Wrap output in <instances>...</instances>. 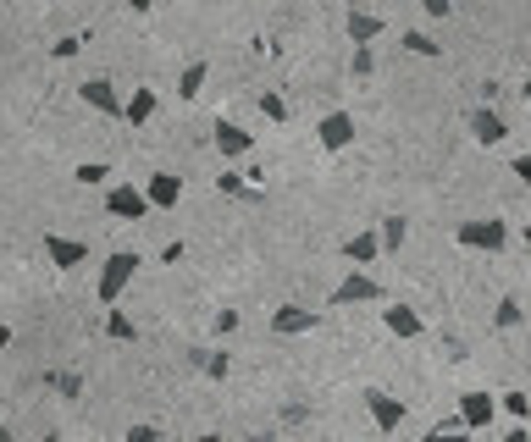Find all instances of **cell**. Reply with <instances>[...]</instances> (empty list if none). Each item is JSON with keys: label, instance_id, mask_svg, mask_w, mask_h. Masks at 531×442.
Listing matches in <instances>:
<instances>
[{"label": "cell", "instance_id": "obj_20", "mask_svg": "<svg viewBox=\"0 0 531 442\" xmlns=\"http://www.w3.org/2000/svg\"><path fill=\"white\" fill-rule=\"evenodd\" d=\"M105 337L111 343H133V337H139V326L127 321V310H105Z\"/></svg>", "mask_w": 531, "mask_h": 442}, {"label": "cell", "instance_id": "obj_10", "mask_svg": "<svg viewBox=\"0 0 531 442\" xmlns=\"http://www.w3.org/2000/svg\"><path fill=\"white\" fill-rule=\"evenodd\" d=\"M493 415H498V398H487V393H459V426L465 431L493 426Z\"/></svg>", "mask_w": 531, "mask_h": 442}, {"label": "cell", "instance_id": "obj_23", "mask_svg": "<svg viewBox=\"0 0 531 442\" xmlns=\"http://www.w3.org/2000/svg\"><path fill=\"white\" fill-rule=\"evenodd\" d=\"M260 116H266V122H288V100L266 89V95H260Z\"/></svg>", "mask_w": 531, "mask_h": 442}, {"label": "cell", "instance_id": "obj_14", "mask_svg": "<svg viewBox=\"0 0 531 442\" xmlns=\"http://www.w3.org/2000/svg\"><path fill=\"white\" fill-rule=\"evenodd\" d=\"M272 332H277V337H299V332H316V310H305V305H283V310L272 316Z\"/></svg>", "mask_w": 531, "mask_h": 442}, {"label": "cell", "instance_id": "obj_11", "mask_svg": "<svg viewBox=\"0 0 531 442\" xmlns=\"http://www.w3.org/2000/svg\"><path fill=\"white\" fill-rule=\"evenodd\" d=\"M145 199H150V210H177V199H183V177H172V172H150Z\"/></svg>", "mask_w": 531, "mask_h": 442}, {"label": "cell", "instance_id": "obj_31", "mask_svg": "<svg viewBox=\"0 0 531 442\" xmlns=\"http://www.w3.org/2000/svg\"><path fill=\"white\" fill-rule=\"evenodd\" d=\"M216 188H222V194H238V199H244V194H249V188H244V177H238V172H222V177H216Z\"/></svg>", "mask_w": 531, "mask_h": 442}, {"label": "cell", "instance_id": "obj_33", "mask_svg": "<svg viewBox=\"0 0 531 442\" xmlns=\"http://www.w3.org/2000/svg\"><path fill=\"white\" fill-rule=\"evenodd\" d=\"M216 332H222V337L238 332V310H216Z\"/></svg>", "mask_w": 531, "mask_h": 442}, {"label": "cell", "instance_id": "obj_16", "mask_svg": "<svg viewBox=\"0 0 531 442\" xmlns=\"http://www.w3.org/2000/svg\"><path fill=\"white\" fill-rule=\"evenodd\" d=\"M155 105H161V100H155V89H133V95H127V111H122V122L145 127V122L155 116Z\"/></svg>", "mask_w": 531, "mask_h": 442}, {"label": "cell", "instance_id": "obj_27", "mask_svg": "<svg viewBox=\"0 0 531 442\" xmlns=\"http://www.w3.org/2000/svg\"><path fill=\"white\" fill-rule=\"evenodd\" d=\"M78 45H84L78 34H66V39H55V45H50V55H55V61H73V55H78Z\"/></svg>", "mask_w": 531, "mask_h": 442}, {"label": "cell", "instance_id": "obj_26", "mask_svg": "<svg viewBox=\"0 0 531 442\" xmlns=\"http://www.w3.org/2000/svg\"><path fill=\"white\" fill-rule=\"evenodd\" d=\"M73 177H78L84 188H95V183H105V177H111V166H105V161H84V166H78Z\"/></svg>", "mask_w": 531, "mask_h": 442}, {"label": "cell", "instance_id": "obj_41", "mask_svg": "<svg viewBox=\"0 0 531 442\" xmlns=\"http://www.w3.org/2000/svg\"><path fill=\"white\" fill-rule=\"evenodd\" d=\"M520 95H526V100H531V78H526V84H520Z\"/></svg>", "mask_w": 531, "mask_h": 442}, {"label": "cell", "instance_id": "obj_1", "mask_svg": "<svg viewBox=\"0 0 531 442\" xmlns=\"http://www.w3.org/2000/svg\"><path fill=\"white\" fill-rule=\"evenodd\" d=\"M145 260L133 255V249H116V255H105V266H100V282H95V293H100V305H116L122 293H127V282H133V271H139Z\"/></svg>", "mask_w": 531, "mask_h": 442}, {"label": "cell", "instance_id": "obj_32", "mask_svg": "<svg viewBox=\"0 0 531 442\" xmlns=\"http://www.w3.org/2000/svg\"><path fill=\"white\" fill-rule=\"evenodd\" d=\"M371 66H376V55L371 50H355V78H371Z\"/></svg>", "mask_w": 531, "mask_h": 442}, {"label": "cell", "instance_id": "obj_4", "mask_svg": "<svg viewBox=\"0 0 531 442\" xmlns=\"http://www.w3.org/2000/svg\"><path fill=\"white\" fill-rule=\"evenodd\" d=\"M376 299H382V282L366 276V271H349L338 287H332V305H338V310L344 305H376Z\"/></svg>", "mask_w": 531, "mask_h": 442}, {"label": "cell", "instance_id": "obj_12", "mask_svg": "<svg viewBox=\"0 0 531 442\" xmlns=\"http://www.w3.org/2000/svg\"><path fill=\"white\" fill-rule=\"evenodd\" d=\"M216 150H222V161H238V156L255 150V133L238 127V122H216Z\"/></svg>", "mask_w": 531, "mask_h": 442}, {"label": "cell", "instance_id": "obj_3", "mask_svg": "<svg viewBox=\"0 0 531 442\" xmlns=\"http://www.w3.org/2000/svg\"><path fill=\"white\" fill-rule=\"evenodd\" d=\"M316 138H321L326 156H344L349 144H355V116H349V111H326L321 127H316Z\"/></svg>", "mask_w": 531, "mask_h": 442}, {"label": "cell", "instance_id": "obj_18", "mask_svg": "<svg viewBox=\"0 0 531 442\" xmlns=\"http://www.w3.org/2000/svg\"><path fill=\"white\" fill-rule=\"evenodd\" d=\"M205 78H211V61H188V66L177 72V95H183V100H194L199 89H205Z\"/></svg>", "mask_w": 531, "mask_h": 442}, {"label": "cell", "instance_id": "obj_28", "mask_svg": "<svg viewBox=\"0 0 531 442\" xmlns=\"http://www.w3.org/2000/svg\"><path fill=\"white\" fill-rule=\"evenodd\" d=\"M426 442H471V437H465L459 426H432V431H426Z\"/></svg>", "mask_w": 531, "mask_h": 442}, {"label": "cell", "instance_id": "obj_2", "mask_svg": "<svg viewBox=\"0 0 531 442\" xmlns=\"http://www.w3.org/2000/svg\"><path fill=\"white\" fill-rule=\"evenodd\" d=\"M459 249H487V255H498L504 244H509V227L504 221H493V216H482V221H459Z\"/></svg>", "mask_w": 531, "mask_h": 442}, {"label": "cell", "instance_id": "obj_8", "mask_svg": "<svg viewBox=\"0 0 531 442\" xmlns=\"http://www.w3.org/2000/svg\"><path fill=\"white\" fill-rule=\"evenodd\" d=\"M78 95H84V105H89V111H100V116H122V111H127V100L116 95V84H111V78H89Z\"/></svg>", "mask_w": 531, "mask_h": 442}, {"label": "cell", "instance_id": "obj_30", "mask_svg": "<svg viewBox=\"0 0 531 442\" xmlns=\"http://www.w3.org/2000/svg\"><path fill=\"white\" fill-rule=\"evenodd\" d=\"M122 442H161V426H127Z\"/></svg>", "mask_w": 531, "mask_h": 442}, {"label": "cell", "instance_id": "obj_7", "mask_svg": "<svg viewBox=\"0 0 531 442\" xmlns=\"http://www.w3.org/2000/svg\"><path fill=\"white\" fill-rule=\"evenodd\" d=\"M366 409H371V420H376V431H382V437H393L398 426H405V404H398L393 393H382V387H371V393H366Z\"/></svg>", "mask_w": 531, "mask_h": 442}, {"label": "cell", "instance_id": "obj_43", "mask_svg": "<svg viewBox=\"0 0 531 442\" xmlns=\"http://www.w3.org/2000/svg\"><path fill=\"white\" fill-rule=\"evenodd\" d=\"M244 442H272V437H244Z\"/></svg>", "mask_w": 531, "mask_h": 442}, {"label": "cell", "instance_id": "obj_36", "mask_svg": "<svg viewBox=\"0 0 531 442\" xmlns=\"http://www.w3.org/2000/svg\"><path fill=\"white\" fill-rule=\"evenodd\" d=\"M515 177H520V183H531V156H515Z\"/></svg>", "mask_w": 531, "mask_h": 442}, {"label": "cell", "instance_id": "obj_42", "mask_svg": "<svg viewBox=\"0 0 531 442\" xmlns=\"http://www.w3.org/2000/svg\"><path fill=\"white\" fill-rule=\"evenodd\" d=\"M0 442H12V431H6V426H0Z\"/></svg>", "mask_w": 531, "mask_h": 442}, {"label": "cell", "instance_id": "obj_9", "mask_svg": "<svg viewBox=\"0 0 531 442\" xmlns=\"http://www.w3.org/2000/svg\"><path fill=\"white\" fill-rule=\"evenodd\" d=\"M465 127H471L476 144H504V138H509V122H504L493 105H476L471 116H465Z\"/></svg>", "mask_w": 531, "mask_h": 442}, {"label": "cell", "instance_id": "obj_40", "mask_svg": "<svg viewBox=\"0 0 531 442\" xmlns=\"http://www.w3.org/2000/svg\"><path fill=\"white\" fill-rule=\"evenodd\" d=\"M520 244H526V249H531V227H526V233H520Z\"/></svg>", "mask_w": 531, "mask_h": 442}, {"label": "cell", "instance_id": "obj_21", "mask_svg": "<svg viewBox=\"0 0 531 442\" xmlns=\"http://www.w3.org/2000/svg\"><path fill=\"white\" fill-rule=\"evenodd\" d=\"M520 316H526V310H520L515 293H509V299H498V310H493V321H498L504 332H515V326H520Z\"/></svg>", "mask_w": 531, "mask_h": 442}, {"label": "cell", "instance_id": "obj_38", "mask_svg": "<svg viewBox=\"0 0 531 442\" xmlns=\"http://www.w3.org/2000/svg\"><path fill=\"white\" fill-rule=\"evenodd\" d=\"M504 442H531V431H509V437H504Z\"/></svg>", "mask_w": 531, "mask_h": 442}, {"label": "cell", "instance_id": "obj_15", "mask_svg": "<svg viewBox=\"0 0 531 442\" xmlns=\"http://www.w3.org/2000/svg\"><path fill=\"white\" fill-rule=\"evenodd\" d=\"M344 28H349V39H355V50H371V39H376V34H382L387 23H382L376 12H349V23H344Z\"/></svg>", "mask_w": 531, "mask_h": 442}, {"label": "cell", "instance_id": "obj_29", "mask_svg": "<svg viewBox=\"0 0 531 442\" xmlns=\"http://www.w3.org/2000/svg\"><path fill=\"white\" fill-rule=\"evenodd\" d=\"M504 409H509L515 420H526V415H531V398H526V393H504Z\"/></svg>", "mask_w": 531, "mask_h": 442}, {"label": "cell", "instance_id": "obj_17", "mask_svg": "<svg viewBox=\"0 0 531 442\" xmlns=\"http://www.w3.org/2000/svg\"><path fill=\"white\" fill-rule=\"evenodd\" d=\"M376 255H382V233H355L344 244V260H355V266H371Z\"/></svg>", "mask_w": 531, "mask_h": 442}, {"label": "cell", "instance_id": "obj_6", "mask_svg": "<svg viewBox=\"0 0 531 442\" xmlns=\"http://www.w3.org/2000/svg\"><path fill=\"white\" fill-rule=\"evenodd\" d=\"M45 260H50L55 271H78V266H89V244L61 238V233H45Z\"/></svg>", "mask_w": 531, "mask_h": 442}, {"label": "cell", "instance_id": "obj_19", "mask_svg": "<svg viewBox=\"0 0 531 442\" xmlns=\"http://www.w3.org/2000/svg\"><path fill=\"white\" fill-rule=\"evenodd\" d=\"M188 359H194V365H199V371H205L211 382H227V371H233V359H227V354H216V348H194Z\"/></svg>", "mask_w": 531, "mask_h": 442}, {"label": "cell", "instance_id": "obj_37", "mask_svg": "<svg viewBox=\"0 0 531 442\" xmlns=\"http://www.w3.org/2000/svg\"><path fill=\"white\" fill-rule=\"evenodd\" d=\"M0 348H12V326L6 321H0Z\"/></svg>", "mask_w": 531, "mask_h": 442}, {"label": "cell", "instance_id": "obj_25", "mask_svg": "<svg viewBox=\"0 0 531 442\" xmlns=\"http://www.w3.org/2000/svg\"><path fill=\"white\" fill-rule=\"evenodd\" d=\"M405 238H410V227H405L398 216H387V221H382V249H398Z\"/></svg>", "mask_w": 531, "mask_h": 442}, {"label": "cell", "instance_id": "obj_24", "mask_svg": "<svg viewBox=\"0 0 531 442\" xmlns=\"http://www.w3.org/2000/svg\"><path fill=\"white\" fill-rule=\"evenodd\" d=\"M45 382H50L61 398H78V393H84V377H78V371H61V377H45Z\"/></svg>", "mask_w": 531, "mask_h": 442}, {"label": "cell", "instance_id": "obj_39", "mask_svg": "<svg viewBox=\"0 0 531 442\" xmlns=\"http://www.w3.org/2000/svg\"><path fill=\"white\" fill-rule=\"evenodd\" d=\"M199 442H222V437H216V431H205V437H199Z\"/></svg>", "mask_w": 531, "mask_h": 442}, {"label": "cell", "instance_id": "obj_34", "mask_svg": "<svg viewBox=\"0 0 531 442\" xmlns=\"http://www.w3.org/2000/svg\"><path fill=\"white\" fill-rule=\"evenodd\" d=\"M448 12H454V6H448V0H426V17H432V23H443Z\"/></svg>", "mask_w": 531, "mask_h": 442}, {"label": "cell", "instance_id": "obj_44", "mask_svg": "<svg viewBox=\"0 0 531 442\" xmlns=\"http://www.w3.org/2000/svg\"><path fill=\"white\" fill-rule=\"evenodd\" d=\"M45 442H61V437H45Z\"/></svg>", "mask_w": 531, "mask_h": 442}, {"label": "cell", "instance_id": "obj_22", "mask_svg": "<svg viewBox=\"0 0 531 442\" xmlns=\"http://www.w3.org/2000/svg\"><path fill=\"white\" fill-rule=\"evenodd\" d=\"M405 50H410V55H443V45H437L432 34H421V28L405 34Z\"/></svg>", "mask_w": 531, "mask_h": 442}, {"label": "cell", "instance_id": "obj_5", "mask_svg": "<svg viewBox=\"0 0 531 442\" xmlns=\"http://www.w3.org/2000/svg\"><path fill=\"white\" fill-rule=\"evenodd\" d=\"M105 210H111L116 221H145V216H150V199H145V188L116 183V188L105 194Z\"/></svg>", "mask_w": 531, "mask_h": 442}, {"label": "cell", "instance_id": "obj_35", "mask_svg": "<svg viewBox=\"0 0 531 442\" xmlns=\"http://www.w3.org/2000/svg\"><path fill=\"white\" fill-rule=\"evenodd\" d=\"M183 255H188V249H183V238H177V244H166V249H161V260H166V266H177V260H183Z\"/></svg>", "mask_w": 531, "mask_h": 442}, {"label": "cell", "instance_id": "obj_13", "mask_svg": "<svg viewBox=\"0 0 531 442\" xmlns=\"http://www.w3.org/2000/svg\"><path fill=\"white\" fill-rule=\"evenodd\" d=\"M382 326H387L393 337H421V332H426L421 310H410V305H387V310H382Z\"/></svg>", "mask_w": 531, "mask_h": 442}]
</instances>
